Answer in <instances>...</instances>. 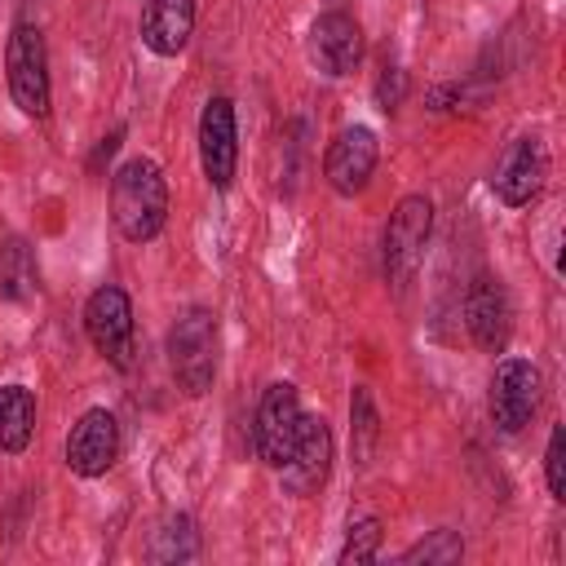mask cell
I'll return each instance as SVG.
<instances>
[{"label": "cell", "mask_w": 566, "mask_h": 566, "mask_svg": "<svg viewBox=\"0 0 566 566\" xmlns=\"http://www.w3.org/2000/svg\"><path fill=\"white\" fill-rule=\"evenodd\" d=\"M349 420H354V455L358 464H367L371 447H376V407H371V394L367 389H354V402H349Z\"/></svg>", "instance_id": "21"}, {"label": "cell", "mask_w": 566, "mask_h": 566, "mask_svg": "<svg viewBox=\"0 0 566 566\" xmlns=\"http://www.w3.org/2000/svg\"><path fill=\"white\" fill-rule=\"evenodd\" d=\"M199 168L212 190H230L239 168V119L230 97H208L199 115Z\"/></svg>", "instance_id": "11"}, {"label": "cell", "mask_w": 566, "mask_h": 566, "mask_svg": "<svg viewBox=\"0 0 566 566\" xmlns=\"http://www.w3.org/2000/svg\"><path fill=\"white\" fill-rule=\"evenodd\" d=\"M376 159H380V142L367 124H354V128H340L323 155V177L336 195L354 199L358 190H367L371 172H376Z\"/></svg>", "instance_id": "12"}, {"label": "cell", "mask_w": 566, "mask_h": 566, "mask_svg": "<svg viewBox=\"0 0 566 566\" xmlns=\"http://www.w3.org/2000/svg\"><path fill=\"white\" fill-rule=\"evenodd\" d=\"M544 482L553 500H566V429L553 424L548 447H544Z\"/></svg>", "instance_id": "22"}, {"label": "cell", "mask_w": 566, "mask_h": 566, "mask_svg": "<svg viewBox=\"0 0 566 566\" xmlns=\"http://www.w3.org/2000/svg\"><path fill=\"white\" fill-rule=\"evenodd\" d=\"M429 230H433V203L424 195H407L398 199V208L385 221V239H380V256H385V279L389 283H407L429 248Z\"/></svg>", "instance_id": "4"}, {"label": "cell", "mask_w": 566, "mask_h": 566, "mask_svg": "<svg viewBox=\"0 0 566 566\" xmlns=\"http://www.w3.org/2000/svg\"><path fill=\"white\" fill-rule=\"evenodd\" d=\"M217 345H221V327H217V314L203 305L181 310L177 323L168 327V371L186 398H203L212 389Z\"/></svg>", "instance_id": "2"}, {"label": "cell", "mask_w": 566, "mask_h": 566, "mask_svg": "<svg viewBox=\"0 0 566 566\" xmlns=\"http://www.w3.org/2000/svg\"><path fill=\"white\" fill-rule=\"evenodd\" d=\"M119 460V420L106 407H88L66 433V469L75 478H102Z\"/></svg>", "instance_id": "13"}, {"label": "cell", "mask_w": 566, "mask_h": 566, "mask_svg": "<svg viewBox=\"0 0 566 566\" xmlns=\"http://www.w3.org/2000/svg\"><path fill=\"white\" fill-rule=\"evenodd\" d=\"M146 557L159 562V566L195 562V557H199V531H195V517H190V513H168V517L150 531Z\"/></svg>", "instance_id": "17"}, {"label": "cell", "mask_w": 566, "mask_h": 566, "mask_svg": "<svg viewBox=\"0 0 566 566\" xmlns=\"http://www.w3.org/2000/svg\"><path fill=\"white\" fill-rule=\"evenodd\" d=\"M376 106L385 111V115H394L398 106H402V97H407V75H402V66L398 62H380V75H376Z\"/></svg>", "instance_id": "23"}, {"label": "cell", "mask_w": 566, "mask_h": 566, "mask_svg": "<svg viewBox=\"0 0 566 566\" xmlns=\"http://www.w3.org/2000/svg\"><path fill=\"white\" fill-rule=\"evenodd\" d=\"M376 557H380V522L376 517L349 522V535L340 544V566H358V562H376Z\"/></svg>", "instance_id": "20"}, {"label": "cell", "mask_w": 566, "mask_h": 566, "mask_svg": "<svg viewBox=\"0 0 566 566\" xmlns=\"http://www.w3.org/2000/svg\"><path fill=\"white\" fill-rule=\"evenodd\" d=\"M84 332H88L93 349H97L111 367H119V371L133 367V301H128L124 287L102 283V287L84 301Z\"/></svg>", "instance_id": "7"}, {"label": "cell", "mask_w": 566, "mask_h": 566, "mask_svg": "<svg viewBox=\"0 0 566 566\" xmlns=\"http://www.w3.org/2000/svg\"><path fill=\"white\" fill-rule=\"evenodd\" d=\"M301 398H296V385L287 380H274L265 385L261 402H256V416H252V447H256V460L279 469L292 451V438L301 429Z\"/></svg>", "instance_id": "9"}, {"label": "cell", "mask_w": 566, "mask_h": 566, "mask_svg": "<svg viewBox=\"0 0 566 566\" xmlns=\"http://www.w3.org/2000/svg\"><path fill=\"white\" fill-rule=\"evenodd\" d=\"M332 451H336V447H332L327 420H323V416H301V429H296V438H292L287 460L274 469L279 482H283V491L296 495V500L318 495V491L327 486V478H332Z\"/></svg>", "instance_id": "8"}, {"label": "cell", "mask_w": 566, "mask_h": 566, "mask_svg": "<svg viewBox=\"0 0 566 566\" xmlns=\"http://www.w3.org/2000/svg\"><path fill=\"white\" fill-rule=\"evenodd\" d=\"M111 221L128 243H150L168 221V181L164 168L146 155L124 159L111 172Z\"/></svg>", "instance_id": "1"}, {"label": "cell", "mask_w": 566, "mask_h": 566, "mask_svg": "<svg viewBox=\"0 0 566 566\" xmlns=\"http://www.w3.org/2000/svg\"><path fill=\"white\" fill-rule=\"evenodd\" d=\"M464 323H469V336L478 349L486 354H500L509 345V332H513V305H509V292L495 274H478L464 292Z\"/></svg>", "instance_id": "14"}, {"label": "cell", "mask_w": 566, "mask_h": 566, "mask_svg": "<svg viewBox=\"0 0 566 566\" xmlns=\"http://www.w3.org/2000/svg\"><path fill=\"white\" fill-rule=\"evenodd\" d=\"M464 557V539H460V531H429L424 539H416L407 553H402V562H424V566H451V562H460Z\"/></svg>", "instance_id": "19"}, {"label": "cell", "mask_w": 566, "mask_h": 566, "mask_svg": "<svg viewBox=\"0 0 566 566\" xmlns=\"http://www.w3.org/2000/svg\"><path fill=\"white\" fill-rule=\"evenodd\" d=\"M35 287V261L31 248L22 239H4L0 243V296L4 301H22Z\"/></svg>", "instance_id": "18"}, {"label": "cell", "mask_w": 566, "mask_h": 566, "mask_svg": "<svg viewBox=\"0 0 566 566\" xmlns=\"http://www.w3.org/2000/svg\"><path fill=\"white\" fill-rule=\"evenodd\" d=\"M4 75H9V97L22 115L44 119L53 106L49 88V53H44V31L35 22H13L9 44H4Z\"/></svg>", "instance_id": "3"}, {"label": "cell", "mask_w": 566, "mask_h": 566, "mask_svg": "<svg viewBox=\"0 0 566 566\" xmlns=\"http://www.w3.org/2000/svg\"><path fill=\"white\" fill-rule=\"evenodd\" d=\"M544 181H548V150H544V142H539L535 133L513 137V142L500 150L495 168H491V195H495L504 208H526V203H535L539 190H544Z\"/></svg>", "instance_id": "6"}, {"label": "cell", "mask_w": 566, "mask_h": 566, "mask_svg": "<svg viewBox=\"0 0 566 566\" xmlns=\"http://www.w3.org/2000/svg\"><path fill=\"white\" fill-rule=\"evenodd\" d=\"M363 27L340 13V9H327L310 22V35H305V53H310V66L327 80H345L358 71L363 62Z\"/></svg>", "instance_id": "10"}, {"label": "cell", "mask_w": 566, "mask_h": 566, "mask_svg": "<svg viewBox=\"0 0 566 566\" xmlns=\"http://www.w3.org/2000/svg\"><path fill=\"white\" fill-rule=\"evenodd\" d=\"M119 137H124V128H115L111 137H102V146H97V155H93V172L102 168V159H111V155H115V146H119Z\"/></svg>", "instance_id": "24"}, {"label": "cell", "mask_w": 566, "mask_h": 566, "mask_svg": "<svg viewBox=\"0 0 566 566\" xmlns=\"http://www.w3.org/2000/svg\"><path fill=\"white\" fill-rule=\"evenodd\" d=\"M195 31V0H146L142 9V44L155 57H177Z\"/></svg>", "instance_id": "15"}, {"label": "cell", "mask_w": 566, "mask_h": 566, "mask_svg": "<svg viewBox=\"0 0 566 566\" xmlns=\"http://www.w3.org/2000/svg\"><path fill=\"white\" fill-rule=\"evenodd\" d=\"M544 398V376L531 358H500L491 376V420L500 433H522Z\"/></svg>", "instance_id": "5"}, {"label": "cell", "mask_w": 566, "mask_h": 566, "mask_svg": "<svg viewBox=\"0 0 566 566\" xmlns=\"http://www.w3.org/2000/svg\"><path fill=\"white\" fill-rule=\"evenodd\" d=\"M35 433V394L27 385H0V451L18 455Z\"/></svg>", "instance_id": "16"}]
</instances>
